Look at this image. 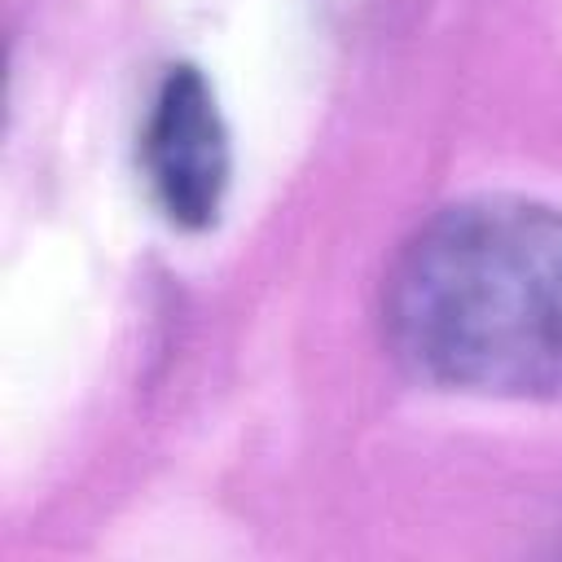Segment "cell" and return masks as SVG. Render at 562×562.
<instances>
[{
    "label": "cell",
    "mask_w": 562,
    "mask_h": 562,
    "mask_svg": "<svg viewBox=\"0 0 562 562\" xmlns=\"http://www.w3.org/2000/svg\"><path fill=\"white\" fill-rule=\"evenodd\" d=\"M140 171L158 211L189 233L220 220L233 149L215 88L198 66H171L140 127Z\"/></svg>",
    "instance_id": "7a4b0ae2"
},
{
    "label": "cell",
    "mask_w": 562,
    "mask_h": 562,
    "mask_svg": "<svg viewBox=\"0 0 562 562\" xmlns=\"http://www.w3.org/2000/svg\"><path fill=\"white\" fill-rule=\"evenodd\" d=\"M382 321L435 386L562 395V211L522 198L435 211L386 268Z\"/></svg>",
    "instance_id": "6da1fadb"
}]
</instances>
